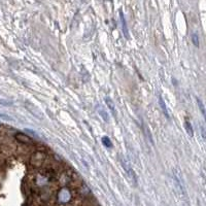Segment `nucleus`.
I'll return each mask as SVG.
<instances>
[{"label": "nucleus", "mask_w": 206, "mask_h": 206, "mask_svg": "<svg viewBox=\"0 0 206 206\" xmlns=\"http://www.w3.org/2000/svg\"><path fill=\"white\" fill-rule=\"evenodd\" d=\"M47 160V155L44 153H42V152H36L31 156V159H30V163L32 166H34V167H39V166H41L42 164L44 163V161Z\"/></svg>", "instance_id": "f257e3e1"}, {"label": "nucleus", "mask_w": 206, "mask_h": 206, "mask_svg": "<svg viewBox=\"0 0 206 206\" xmlns=\"http://www.w3.org/2000/svg\"><path fill=\"white\" fill-rule=\"evenodd\" d=\"M121 163H122V166L123 168L125 169V171L127 172V175L129 176V178L132 180V182L134 183V185H137V177H136V174H135V172L133 169L131 168V166L130 164L126 162L124 159H121Z\"/></svg>", "instance_id": "f03ea898"}, {"label": "nucleus", "mask_w": 206, "mask_h": 206, "mask_svg": "<svg viewBox=\"0 0 206 206\" xmlns=\"http://www.w3.org/2000/svg\"><path fill=\"white\" fill-rule=\"evenodd\" d=\"M57 199L58 201L60 203H65L69 202L70 199H71V194H70V192L68 189L64 188V189H61L60 191L58 192V195H57Z\"/></svg>", "instance_id": "7ed1b4c3"}, {"label": "nucleus", "mask_w": 206, "mask_h": 206, "mask_svg": "<svg viewBox=\"0 0 206 206\" xmlns=\"http://www.w3.org/2000/svg\"><path fill=\"white\" fill-rule=\"evenodd\" d=\"M15 138L16 140H18L19 142L23 143V144H30L31 140H32L29 136H27V135L24 133H17L15 135Z\"/></svg>", "instance_id": "20e7f679"}, {"label": "nucleus", "mask_w": 206, "mask_h": 206, "mask_svg": "<svg viewBox=\"0 0 206 206\" xmlns=\"http://www.w3.org/2000/svg\"><path fill=\"white\" fill-rule=\"evenodd\" d=\"M120 16H121V21H122V27H123L124 35H125V37H126V38H129V35H128V29H127V23H126L125 17H124L122 10H120Z\"/></svg>", "instance_id": "39448f33"}, {"label": "nucleus", "mask_w": 206, "mask_h": 206, "mask_svg": "<svg viewBox=\"0 0 206 206\" xmlns=\"http://www.w3.org/2000/svg\"><path fill=\"white\" fill-rule=\"evenodd\" d=\"M159 103H160V106H161V109H162L163 114H165L166 118H169V114H168V110H167V107H166V104L164 102V100H163L162 96H160L159 97Z\"/></svg>", "instance_id": "423d86ee"}, {"label": "nucleus", "mask_w": 206, "mask_h": 206, "mask_svg": "<svg viewBox=\"0 0 206 206\" xmlns=\"http://www.w3.org/2000/svg\"><path fill=\"white\" fill-rule=\"evenodd\" d=\"M196 100H197V104H198V107H199L200 111H201V114H202V115H203V118H204V120L206 121V109H205L204 104H203V102L201 101V99H200V98H198V97L196 98Z\"/></svg>", "instance_id": "0eeeda50"}, {"label": "nucleus", "mask_w": 206, "mask_h": 206, "mask_svg": "<svg viewBox=\"0 0 206 206\" xmlns=\"http://www.w3.org/2000/svg\"><path fill=\"white\" fill-rule=\"evenodd\" d=\"M185 128L187 133L190 135V136H194V129L193 127H192V124L189 122V121H185Z\"/></svg>", "instance_id": "6e6552de"}, {"label": "nucleus", "mask_w": 206, "mask_h": 206, "mask_svg": "<svg viewBox=\"0 0 206 206\" xmlns=\"http://www.w3.org/2000/svg\"><path fill=\"white\" fill-rule=\"evenodd\" d=\"M105 103H106V105L108 106V108L112 111V114L115 115V107H114V103L112 102V100L110 99V98L106 97L105 98Z\"/></svg>", "instance_id": "1a4fd4ad"}, {"label": "nucleus", "mask_w": 206, "mask_h": 206, "mask_svg": "<svg viewBox=\"0 0 206 206\" xmlns=\"http://www.w3.org/2000/svg\"><path fill=\"white\" fill-rule=\"evenodd\" d=\"M102 143L106 146V148H110L111 146H112V143L110 141V139H109V138L107 137V136H104L102 138Z\"/></svg>", "instance_id": "9d476101"}, {"label": "nucleus", "mask_w": 206, "mask_h": 206, "mask_svg": "<svg viewBox=\"0 0 206 206\" xmlns=\"http://www.w3.org/2000/svg\"><path fill=\"white\" fill-rule=\"evenodd\" d=\"M192 41H193L195 47H199V37H198V34H197V33H193V34H192Z\"/></svg>", "instance_id": "9b49d317"}, {"label": "nucleus", "mask_w": 206, "mask_h": 206, "mask_svg": "<svg viewBox=\"0 0 206 206\" xmlns=\"http://www.w3.org/2000/svg\"><path fill=\"white\" fill-rule=\"evenodd\" d=\"M100 114H101V117L103 118V120H105L106 122L108 121V117H107V114L105 111H102V110H100Z\"/></svg>", "instance_id": "f8f14e48"}]
</instances>
